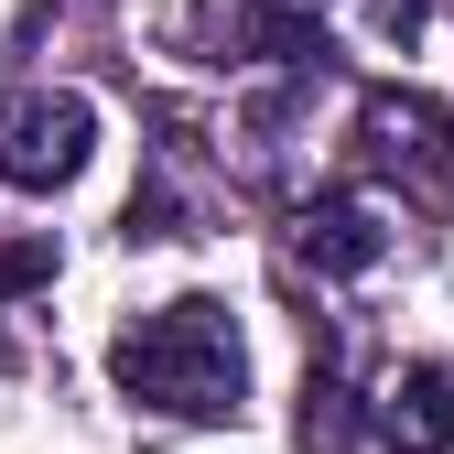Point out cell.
<instances>
[{
    "label": "cell",
    "mask_w": 454,
    "mask_h": 454,
    "mask_svg": "<svg viewBox=\"0 0 454 454\" xmlns=\"http://www.w3.org/2000/svg\"><path fill=\"white\" fill-rule=\"evenodd\" d=\"M379 443L389 454H443L454 443V368H401V379H389L379 389Z\"/></svg>",
    "instance_id": "277c9868"
},
{
    "label": "cell",
    "mask_w": 454,
    "mask_h": 454,
    "mask_svg": "<svg viewBox=\"0 0 454 454\" xmlns=\"http://www.w3.org/2000/svg\"><path fill=\"white\" fill-rule=\"evenodd\" d=\"M43 281H54V239H0V314L22 293H43Z\"/></svg>",
    "instance_id": "52a82bcc"
},
{
    "label": "cell",
    "mask_w": 454,
    "mask_h": 454,
    "mask_svg": "<svg viewBox=\"0 0 454 454\" xmlns=\"http://www.w3.org/2000/svg\"><path fill=\"white\" fill-rule=\"evenodd\" d=\"M368 22H379L389 43H411V33H422V0H368Z\"/></svg>",
    "instance_id": "9c48e42d"
},
{
    "label": "cell",
    "mask_w": 454,
    "mask_h": 454,
    "mask_svg": "<svg viewBox=\"0 0 454 454\" xmlns=\"http://www.w3.org/2000/svg\"><path fill=\"white\" fill-rule=\"evenodd\" d=\"M120 239H130V249H141V239H174V184H162V174H152V184H130V216H120Z\"/></svg>",
    "instance_id": "ba28073f"
},
{
    "label": "cell",
    "mask_w": 454,
    "mask_h": 454,
    "mask_svg": "<svg viewBox=\"0 0 454 454\" xmlns=\"http://www.w3.org/2000/svg\"><path fill=\"white\" fill-rule=\"evenodd\" d=\"M357 389L335 379V368H303V411H293V443L303 454H357Z\"/></svg>",
    "instance_id": "8992f818"
},
{
    "label": "cell",
    "mask_w": 454,
    "mask_h": 454,
    "mask_svg": "<svg viewBox=\"0 0 454 454\" xmlns=\"http://www.w3.org/2000/svg\"><path fill=\"white\" fill-rule=\"evenodd\" d=\"M87 152H98V108L76 87H33L0 108V174H12L22 195H54V184H76L87 174Z\"/></svg>",
    "instance_id": "7a4b0ae2"
},
{
    "label": "cell",
    "mask_w": 454,
    "mask_h": 454,
    "mask_svg": "<svg viewBox=\"0 0 454 454\" xmlns=\"http://www.w3.org/2000/svg\"><path fill=\"white\" fill-rule=\"evenodd\" d=\"M293 239H303V260H314V270H368V260L389 249V227H379V206H368V195H314Z\"/></svg>",
    "instance_id": "5b68a950"
},
{
    "label": "cell",
    "mask_w": 454,
    "mask_h": 454,
    "mask_svg": "<svg viewBox=\"0 0 454 454\" xmlns=\"http://www.w3.org/2000/svg\"><path fill=\"white\" fill-rule=\"evenodd\" d=\"M108 379H120L141 411H162V422H239V401H249L239 314H227L216 293H174V303H152V314L120 325Z\"/></svg>",
    "instance_id": "6da1fadb"
},
{
    "label": "cell",
    "mask_w": 454,
    "mask_h": 454,
    "mask_svg": "<svg viewBox=\"0 0 454 454\" xmlns=\"http://www.w3.org/2000/svg\"><path fill=\"white\" fill-rule=\"evenodd\" d=\"M357 141H368V162H401V174L454 184V108H433V98H368Z\"/></svg>",
    "instance_id": "3957f363"
}]
</instances>
